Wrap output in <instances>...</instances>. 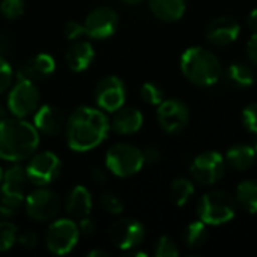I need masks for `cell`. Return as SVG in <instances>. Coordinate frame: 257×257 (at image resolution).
Instances as JSON below:
<instances>
[{
  "instance_id": "6da1fadb",
  "label": "cell",
  "mask_w": 257,
  "mask_h": 257,
  "mask_svg": "<svg viewBox=\"0 0 257 257\" xmlns=\"http://www.w3.org/2000/svg\"><path fill=\"white\" fill-rule=\"evenodd\" d=\"M110 120L101 108L81 105L66 119V145L74 152H89L98 148L108 136Z\"/></svg>"
},
{
  "instance_id": "7a4b0ae2",
  "label": "cell",
  "mask_w": 257,
  "mask_h": 257,
  "mask_svg": "<svg viewBox=\"0 0 257 257\" xmlns=\"http://www.w3.org/2000/svg\"><path fill=\"white\" fill-rule=\"evenodd\" d=\"M39 133L21 117L0 119V160L20 163L29 160L39 146Z\"/></svg>"
},
{
  "instance_id": "3957f363",
  "label": "cell",
  "mask_w": 257,
  "mask_h": 257,
  "mask_svg": "<svg viewBox=\"0 0 257 257\" xmlns=\"http://www.w3.org/2000/svg\"><path fill=\"white\" fill-rule=\"evenodd\" d=\"M181 71L184 77L196 86H214L223 74L218 57L205 47H190L181 56Z\"/></svg>"
},
{
  "instance_id": "277c9868",
  "label": "cell",
  "mask_w": 257,
  "mask_h": 257,
  "mask_svg": "<svg viewBox=\"0 0 257 257\" xmlns=\"http://www.w3.org/2000/svg\"><path fill=\"white\" fill-rule=\"evenodd\" d=\"M236 214V203L226 191H209L202 196L197 205L199 220L208 226H221L229 223Z\"/></svg>"
},
{
  "instance_id": "5b68a950",
  "label": "cell",
  "mask_w": 257,
  "mask_h": 257,
  "mask_svg": "<svg viewBox=\"0 0 257 257\" xmlns=\"http://www.w3.org/2000/svg\"><path fill=\"white\" fill-rule=\"evenodd\" d=\"M145 166L143 151L130 143H117L105 154V167L117 178H131Z\"/></svg>"
},
{
  "instance_id": "8992f818",
  "label": "cell",
  "mask_w": 257,
  "mask_h": 257,
  "mask_svg": "<svg viewBox=\"0 0 257 257\" xmlns=\"http://www.w3.org/2000/svg\"><path fill=\"white\" fill-rule=\"evenodd\" d=\"M41 102V93L35 84V81L27 80L24 77H17L15 84L9 90L8 95V110L14 117H27L33 114Z\"/></svg>"
},
{
  "instance_id": "52a82bcc",
  "label": "cell",
  "mask_w": 257,
  "mask_h": 257,
  "mask_svg": "<svg viewBox=\"0 0 257 257\" xmlns=\"http://www.w3.org/2000/svg\"><path fill=\"white\" fill-rule=\"evenodd\" d=\"M80 236L78 224L72 218H57L47 229L45 245L50 253L65 256L75 248Z\"/></svg>"
},
{
  "instance_id": "ba28073f",
  "label": "cell",
  "mask_w": 257,
  "mask_h": 257,
  "mask_svg": "<svg viewBox=\"0 0 257 257\" xmlns=\"http://www.w3.org/2000/svg\"><path fill=\"white\" fill-rule=\"evenodd\" d=\"M60 158L51 151H42L33 154L26 164V173L29 182L36 187H47L60 175Z\"/></svg>"
},
{
  "instance_id": "9c48e42d",
  "label": "cell",
  "mask_w": 257,
  "mask_h": 257,
  "mask_svg": "<svg viewBox=\"0 0 257 257\" xmlns=\"http://www.w3.org/2000/svg\"><path fill=\"white\" fill-rule=\"evenodd\" d=\"M24 209L29 218L44 223L53 220L59 209L60 200L59 196L47 187H38L24 199Z\"/></svg>"
},
{
  "instance_id": "30bf717a",
  "label": "cell",
  "mask_w": 257,
  "mask_h": 257,
  "mask_svg": "<svg viewBox=\"0 0 257 257\" xmlns=\"http://www.w3.org/2000/svg\"><path fill=\"white\" fill-rule=\"evenodd\" d=\"M226 170V160L217 151H206L199 154L190 166L193 179L202 185H214L223 176Z\"/></svg>"
},
{
  "instance_id": "8fae6325",
  "label": "cell",
  "mask_w": 257,
  "mask_h": 257,
  "mask_svg": "<svg viewBox=\"0 0 257 257\" xmlns=\"http://www.w3.org/2000/svg\"><path fill=\"white\" fill-rule=\"evenodd\" d=\"M83 26L86 36L102 41L114 35L119 26V17L113 8L98 6L87 14Z\"/></svg>"
},
{
  "instance_id": "7c38bea8",
  "label": "cell",
  "mask_w": 257,
  "mask_h": 257,
  "mask_svg": "<svg viewBox=\"0 0 257 257\" xmlns=\"http://www.w3.org/2000/svg\"><path fill=\"white\" fill-rule=\"evenodd\" d=\"M126 101V87L125 83L116 77L108 75L99 80L95 87V102L98 108L105 113H114L120 107H123Z\"/></svg>"
},
{
  "instance_id": "4fadbf2b",
  "label": "cell",
  "mask_w": 257,
  "mask_h": 257,
  "mask_svg": "<svg viewBox=\"0 0 257 257\" xmlns=\"http://www.w3.org/2000/svg\"><path fill=\"white\" fill-rule=\"evenodd\" d=\"M157 120L166 133L178 134L187 128L190 122V110L181 99H164L157 108Z\"/></svg>"
},
{
  "instance_id": "5bb4252c",
  "label": "cell",
  "mask_w": 257,
  "mask_h": 257,
  "mask_svg": "<svg viewBox=\"0 0 257 257\" xmlns=\"http://www.w3.org/2000/svg\"><path fill=\"white\" fill-rule=\"evenodd\" d=\"M145 227L140 221L133 218L116 220L108 230V238L114 247L128 251L137 248L145 239Z\"/></svg>"
},
{
  "instance_id": "9a60e30c",
  "label": "cell",
  "mask_w": 257,
  "mask_h": 257,
  "mask_svg": "<svg viewBox=\"0 0 257 257\" xmlns=\"http://www.w3.org/2000/svg\"><path fill=\"white\" fill-rule=\"evenodd\" d=\"M239 33H241L239 23L229 15H221L214 18L208 24L205 36L208 42H211L212 45L226 47L233 44L239 38Z\"/></svg>"
},
{
  "instance_id": "2e32d148",
  "label": "cell",
  "mask_w": 257,
  "mask_h": 257,
  "mask_svg": "<svg viewBox=\"0 0 257 257\" xmlns=\"http://www.w3.org/2000/svg\"><path fill=\"white\" fill-rule=\"evenodd\" d=\"M33 125L39 134L56 137L65 131L66 117L63 111L54 105H39L33 114Z\"/></svg>"
},
{
  "instance_id": "e0dca14e",
  "label": "cell",
  "mask_w": 257,
  "mask_h": 257,
  "mask_svg": "<svg viewBox=\"0 0 257 257\" xmlns=\"http://www.w3.org/2000/svg\"><path fill=\"white\" fill-rule=\"evenodd\" d=\"M56 71V60L48 53H39L29 59L20 69L18 77H24L32 81H42L50 78Z\"/></svg>"
},
{
  "instance_id": "ac0fdd59",
  "label": "cell",
  "mask_w": 257,
  "mask_h": 257,
  "mask_svg": "<svg viewBox=\"0 0 257 257\" xmlns=\"http://www.w3.org/2000/svg\"><path fill=\"white\" fill-rule=\"evenodd\" d=\"M92 206H93L92 194L83 185H75L66 196L65 209L71 218L81 220L84 217H89L92 212Z\"/></svg>"
},
{
  "instance_id": "d6986e66",
  "label": "cell",
  "mask_w": 257,
  "mask_h": 257,
  "mask_svg": "<svg viewBox=\"0 0 257 257\" xmlns=\"http://www.w3.org/2000/svg\"><path fill=\"white\" fill-rule=\"evenodd\" d=\"M143 126V114L136 107H120L114 111V116L110 122V128H113L117 134L130 136L140 131Z\"/></svg>"
},
{
  "instance_id": "ffe728a7",
  "label": "cell",
  "mask_w": 257,
  "mask_h": 257,
  "mask_svg": "<svg viewBox=\"0 0 257 257\" xmlns=\"http://www.w3.org/2000/svg\"><path fill=\"white\" fill-rule=\"evenodd\" d=\"M95 60V50L90 42L77 39L66 51V63L72 72L86 71Z\"/></svg>"
},
{
  "instance_id": "44dd1931",
  "label": "cell",
  "mask_w": 257,
  "mask_h": 257,
  "mask_svg": "<svg viewBox=\"0 0 257 257\" xmlns=\"http://www.w3.org/2000/svg\"><path fill=\"white\" fill-rule=\"evenodd\" d=\"M149 8L158 20L173 23L184 17L187 0H149Z\"/></svg>"
},
{
  "instance_id": "7402d4cb",
  "label": "cell",
  "mask_w": 257,
  "mask_h": 257,
  "mask_svg": "<svg viewBox=\"0 0 257 257\" xmlns=\"http://www.w3.org/2000/svg\"><path fill=\"white\" fill-rule=\"evenodd\" d=\"M27 184H30V182H29V178L26 173V167L20 166L18 163H14L12 167H9L6 172H3L0 191L9 193V194L24 196Z\"/></svg>"
},
{
  "instance_id": "603a6c76",
  "label": "cell",
  "mask_w": 257,
  "mask_h": 257,
  "mask_svg": "<svg viewBox=\"0 0 257 257\" xmlns=\"http://www.w3.org/2000/svg\"><path fill=\"white\" fill-rule=\"evenodd\" d=\"M256 158V149L250 145H245V143L233 145L232 148H229V151L226 152V157H224L226 164H229L235 170L250 169L254 164Z\"/></svg>"
},
{
  "instance_id": "cb8c5ba5",
  "label": "cell",
  "mask_w": 257,
  "mask_h": 257,
  "mask_svg": "<svg viewBox=\"0 0 257 257\" xmlns=\"http://www.w3.org/2000/svg\"><path fill=\"white\" fill-rule=\"evenodd\" d=\"M226 78L229 84L236 89H248L256 83V75L253 69L241 62L229 65V68L226 69Z\"/></svg>"
},
{
  "instance_id": "d4e9b609",
  "label": "cell",
  "mask_w": 257,
  "mask_h": 257,
  "mask_svg": "<svg viewBox=\"0 0 257 257\" xmlns=\"http://www.w3.org/2000/svg\"><path fill=\"white\" fill-rule=\"evenodd\" d=\"M236 202L250 214H257V181H242L236 188Z\"/></svg>"
},
{
  "instance_id": "484cf974",
  "label": "cell",
  "mask_w": 257,
  "mask_h": 257,
  "mask_svg": "<svg viewBox=\"0 0 257 257\" xmlns=\"http://www.w3.org/2000/svg\"><path fill=\"white\" fill-rule=\"evenodd\" d=\"M208 239V224L202 220L193 221L187 226L184 232V242L188 248L194 250L202 247Z\"/></svg>"
},
{
  "instance_id": "4316f807",
  "label": "cell",
  "mask_w": 257,
  "mask_h": 257,
  "mask_svg": "<svg viewBox=\"0 0 257 257\" xmlns=\"http://www.w3.org/2000/svg\"><path fill=\"white\" fill-rule=\"evenodd\" d=\"M170 194L178 206H184L194 194V184L187 178H178L170 185Z\"/></svg>"
},
{
  "instance_id": "83f0119b",
  "label": "cell",
  "mask_w": 257,
  "mask_h": 257,
  "mask_svg": "<svg viewBox=\"0 0 257 257\" xmlns=\"http://www.w3.org/2000/svg\"><path fill=\"white\" fill-rule=\"evenodd\" d=\"M23 203H24V196L0 191V215L2 217L5 218L14 217L21 209Z\"/></svg>"
},
{
  "instance_id": "f1b7e54d",
  "label": "cell",
  "mask_w": 257,
  "mask_h": 257,
  "mask_svg": "<svg viewBox=\"0 0 257 257\" xmlns=\"http://www.w3.org/2000/svg\"><path fill=\"white\" fill-rule=\"evenodd\" d=\"M18 238L17 226L9 221H0V253L11 250Z\"/></svg>"
},
{
  "instance_id": "f546056e",
  "label": "cell",
  "mask_w": 257,
  "mask_h": 257,
  "mask_svg": "<svg viewBox=\"0 0 257 257\" xmlns=\"http://www.w3.org/2000/svg\"><path fill=\"white\" fill-rule=\"evenodd\" d=\"M140 95H142V99L146 104H149V105H157L158 107L164 101V92H163V89L158 84L151 83V81H148V83H145L142 86Z\"/></svg>"
},
{
  "instance_id": "4dcf8cb0",
  "label": "cell",
  "mask_w": 257,
  "mask_h": 257,
  "mask_svg": "<svg viewBox=\"0 0 257 257\" xmlns=\"http://www.w3.org/2000/svg\"><path fill=\"white\" fill-rule=\"evenodd\" d=\"M26 11V2L24 0H2L0 2V12L8 20H17L20 18Z\"/></svg>"
},
{
  "instance_id": "1f68e13d",
  "label": "cell",
  "mask_w": 257,
  "mask_h": 257,
  "mask_svg": "<svg viewBox=\"0 0 257 257\" xmlns=\"http://www.w3.org/2000/svg\"><path fill=\"white\" fill-rule=\"evenodd\" d=\"M154 254L157 257H176L179 256V250L169 236H161L155 244Z\"/></svg>"
},
{
  "instance_id": "d6a6232c",
  "label": "cell",
  "mask_w": 257,
  "mask_h": 257,
  "mask_svg": "<svg viewBox=\"0 0 257 257\" xmlns=\"http://www.w3.org/2000/svg\"><path fill=\"white\" fill-rule=\"evenodd\" d=\"M101 206L111 215H119L123 212V202L113 193H105L101 196Z\"/></svg>"
},
{
  "instance_id": "836d02e7",
  "label": "cell",
  "mask_w": 257,
  "mask_h": 257,
  "mask_svg": "<svg viewBox=\"0 0 257 257\" xmlns=\"http://www.w3.org/2000/svg\"><path fill=\"white\" fill-rule=\"evenodd\" d=\"M12 80H14V69L11 63L0 56V95L11 87Z\"/></svg>"
},
{
  "instance_id": "e575fe53",
  "label": "cell",
  "mask_w": 257,
  "mask_h": 257,
  "mask_svg": "<svg viewBox=\"0 0 257 257\" xmlns=\"http://www.w3.org/2000/svg\"><path fill=\"white\" fill-rule=\"evenodd\" d=\"M242 122L247 130H250L253 134H257V102L247 105L242 110Z\"/></svg>"
},
{
  "instance_id": "d590c367",
  "label": "cell",
  "mask_w": 257,
  "mask_h": 257,
  "mask_svg": "<svg viewBox=\"0 0 257 257\" xmlns=\"http://www.w3.org/2000/svg\"><path fill=\"white\" fill-rule=\"evenodd\" d=\"M65 38L69 41H77L84 35V26L77 21H68L63 27Z\"/></svg>"
},
{
  "instance_id": "8d00e7d4",
  "label": "cell",
  "mask_w": 257,
  "mask_h": 257,
  "mask_svg": "<svg viewBox=\"0 0 257 257\" xmlns=\"http://www.w3.org/2000/svg\"><path fill=\"white\" fill-rule=\"evenodd\" d=\"M17 242H18L23 248H26V250H33V248L38 247L39 239H38V235H36L35 232H30V230H29V232H24V233L18 235Z\"/></svg>"
},
{
  "instance_id": "74e56055",
  "label": "cell",
  "mask_w": 257,
  "mask_h": 257,
  "mask_svg": "<svg viewBox=\"0 0 257 257\" xmlns=\"http://www.w3.org/2000/svg\"><path fill=\"white\" fill-rule=\"evenodd\" d=\"M143 158H145V164H157L161 158V152L158 148L149 146L143 151Z\"/></svg>"
},
{
  "instance_id": "f35d334b",
  "label": "cell",
  "mask_w": 257,
  "mask_h": 257,
  "mask_svg": "<svg viewBox=\"0 0 257 257\" xmlns=\"http://www.w3.org/2000/svg\"><path fill=\"white\" fill-rule=\"evenodd\" d=\"M95 229H96V226H95L93 220L89 217L81 218L78 223V230H80V235H83V236H90L95 232Z\"/></svg>"
},
{
  "instance_id": "ab89813d",
  "label": "cell",
  "mask_w": 257,
  "mask_h": 257,
  "mask_svg": "<svg viewBox=\"0 0 257 257\" xmlns=\"http://www.w3.org/2000/svg\"><path fill=\"white\" fill-rule=\"evenodd\" d=\"M247 56L250 62L257 66V32H253V36L250 38L247 44Z\"/></svg>"
},
{
  "instance_id": "60d3db41",
  "label": "cell",
  "mask_w": 257,
  "mask_h": 257,
  "mask_svg": "<svg viewBox=\"0 0 257 257\" xmlns=\"http://www.w3.org/2000/svg\"><path fill=\"white\" fill-rule=\"evenodd\" d=\"M247 24H248V27H250L253 32H257V8L256 9H253V11L248 14Z\"/></svg>"
},
{
  "instance_id": "b9f144b4",
  "label": "cell",
  "mask_w": 257,
  "mask_h": 257,
  "mask_svg": "<svg viewBox=\"0 0 257 257\" xmlns=\"http://www.w3.org/2000/svg\"><path fill=\"white\" fill-rule=\"evenodd\" d=\"M92 178H93V181H96V182H104V181L107 179V175H105V172L101 170V169H93V170H92Z\"/></svg>"
},
{
  "instance_id": "7bdbcfd3",
  "label": "cell",
  "mask_w": 257,
  "mask_h": 257,
  "mask_svg": "<svg viewBox=\"0 0 257 257\" xmlns=\"http://www.w3.org/2000/svg\"><path fill=\"white\" fill-rule=\"evenodd\" d=\"M89 257H96V256H102V257H108V253L107 251H102V250H92L87 253Z\"/></svg>"
},
{
  "instance_id": "ee69618b",
  "label": "cell",
  "mask_w": 257,
  "mask_h": 257,
  "mask_svg": "<svg viewBox=\"0 0 257 257\" xmlns=\"http://www.w3.org/2000/svg\"><path fill=\"white\" fill-rule=\"evenodd\" d=\"M8 111H9V110H8V105L5 107V105L0 104V119H5L6 114H8Z\"/></svg>"
},
{
  "instance_id": "f6af8a7d",
  "label": "cell",
  "mask_w": 257,
  "mask_h": 257,
  "mask_svg": "<svg viewBox=\"0 0 257 257\" xmlns=\"http://www.w3.org/2000/svg\"><path fill=\"white\" fill-rule=\"evenodd\" d=\"M120 2H123V3H126V5H137V3H140L142 0H120Z\"/></svg>"
},
{
  "instance_id": "bcb514c9",
  "label": "cell",
  "mask_w": 257,
  "mask_h": 257,
  "mask_svg": "<svg viewBox=\"0 0 257 257\" xmlns=\"http://www.w3.org/2000/svg\"><path fill=\"white\" fill-rule=\"evenodd\" d=\"M2 178H3V170H2V167H0V184H2Z\"/></svg>"
},
{
  "instance_id": "7dc6e473",
  "label": "cell",
  "mask_w": 257,
  "mask_h": 257,
  "mask_svg": "<svg viewBox=\"0 0 257 257\" xmlns=\"http://www.w3.org/2000/svg\"><path fill=\"white\" fill-rule=\"evenodd\" d=\"M254 149H256V154H257V143H256V146H254Z\"/></svg>"
}]
</instances>
